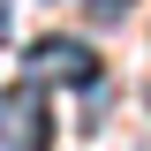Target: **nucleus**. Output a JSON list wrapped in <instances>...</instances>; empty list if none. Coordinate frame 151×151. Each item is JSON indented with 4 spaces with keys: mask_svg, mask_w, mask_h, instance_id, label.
<instances>
[{
    "mask_svg": "<svg viewBox=\"0 0 151 151\" xmlns=\"http://www.w3.org/2000/svg\"><path fill=\"white\" fill-rule=\"evenodd\" d=\"M0 38H8V0H0Z\"/></svg>",
    "mask_w": 151,
    "mask_h": 151,
    "instance_id": "20e7f679",
    "label": "nucleus"
},
{
    "mask_svg": "<svg viewBox=\"0 0 151 151\" xmlns=\"http://www.w3.org/2000/svg\"><path fill=\"white\" fill-rule=\"evenodd\" d=\"M23 68H30L38 83H53V76L60 83H98V53L83 45V38H38Z\"/></svg>",
    "mask_w": 151,
    "mask_h": 151,
    "instance_id": "f03ea898",
    "label": "nucleus"
},
{
    "mask_svg": "<svg viewBox=\"0 0 151 151\" xmlns=\"http://www.w3.org/2000/svg\"><path fill=\"white\" fill-rule=\"evenodd\" d=\"M53 144V121H45V83L23 76L0 91V151H45Z\"/></svg>",
    "mask_w": 151,
    "mask_h": 151,
    "instance_id": "f257e3e1",
    "label": "nucleus"
},
{
    "mask_svg": "<svg viewBox=\"0 0 151 151\" xmlns=\"http://www.w3.org/2000/svg\"><path fill=\"white\" fill-rule=\"evenodd\" d=\"M83 8H91V23H121V15L136 8V0H83Z\"/></svg>",
    "mask_w": 151,
    "mask_h": 151,
    "instance_id": "7ed1b4c3",
    "label": "nucleus"
}]
</instances>
